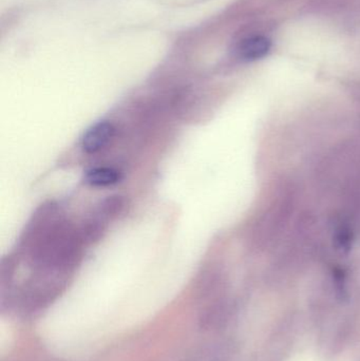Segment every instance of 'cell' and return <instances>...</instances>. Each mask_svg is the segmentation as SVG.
Returning <instances> with one entry per match:
<instances>
[{"label": "cell", "mask_w": 360, "mask_h": 361, "mask_svg": "<svg viewBox=\"0 0 360 361\" xmlns=\"http://www.w3.org/2000/svg\"><path fill=\"white\" fill-rule=\"evenodd\" d=\"M123 202L120 197H111L108 199L107 201L104 203L103 209L104 212L107 214H116V212H120L122 208Z\"/></svg>", "instance_id": "4"}, {"label": "cell", "mask_w": 360, "mask_h": 361, "mask_svg": "<svg viewBox=\"0 0 360 361\" xmlns=\"http://www.w3.org/2000/svg\"><path fill=\"white\" fill-rule=\"evenodd\" d=\"M271 48L272 42L266 36L251 35L237 44L236 53L242 61H253L266 56Z\"/></svg>", "instance_id": "1"}, {"label": "cell", "mask_w": 360, "mask_h": 361, "mask_svg": "<svg viewBox=\"0 0 360 361\" xmlns=\"http://www.w3.org/2000/svg\"><path fill=\"white\" fill-rule=\"evenodd\" d=\"M122 179L120 171L109 167H97L87 173L86 180L88 184L97 187L110 186L116 184Z\"/></svg>", "instance_id": "3"}, {"label": "cell", "mask_w": 360, "mask_h": 361, "mask_svg": "<svg viewBox=\"0 0 360 361\" xmlns=\"http://www.w3.org/2000/svg\"><path fill=\"white\" fill-rule=\"evenodd\" d=\"M113 125L109 122H99L93 125L82 137V146L88 154H95L103 149L114 135Z\"/></svg>", "instance_id": "2"}]
</instances>
